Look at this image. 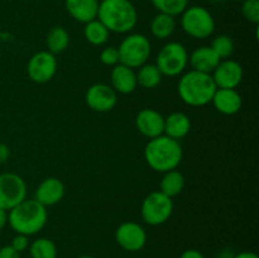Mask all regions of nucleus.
Masks as SVG:
<instances>
[{
    "mask_svg": "<svg viewBox=\"0 0 259 258\" xmlns=\"http://www.w3.org/2000/svg\"><path fill=\"white\" fill-rule=\"evenodd\" d=\"M66 192L65 184L57 177H47L38 185L35 190V197L43 206H53L63 199Z\"/></svg>",
    "mask_w": 259,
    "mask_h": 258,
    "instance_id": "15",
    "label": "nucleus"
},
{
    "mask_svg": "<svg viewBox=\"0 0 259 258\" xmlns=\"http://www.w3.org/2000/svg\"><path fill=\"white\" fill-rule=\"evenodd\" d=\"M180 258H205V255L197 249H187L180 255Z\"/></svg>",
    "mask_w": 259,
    "mask_h": 258,
    "instance_id": "34",
    "label": "nucleus"
},
{
    "mask_svg": "<svg viewBox=\"0 0 259 258\" xmlns=\"http://www.w3.org/2000/svg\"><path fill=\"white\" fill-rule=\"evenodd\" d=\"M110 86L115 90V93L123 94V95L132 94L138 86L136 70L125 65H121V63H118L113 67L110 73Z\"/></svg>",
    "mask_w": 259,
    "mask_h": 258,
    "instance_id": "17",
    "label": "nucleus"
},
{
    "mask_svg": "<svg viewBox=\"0 0 259 258\" xmlns=\"http://www.w3.org/2000/svg\"><path fill=\"white\" fill-rule=\"evenodd\" d=\"M47 207L35 199H25L8 211V224L17 234L34 235L47 224Z\"/></svg>",
    "mask_w": 259,
    "mask_h": 258,
    "instance_id": "4",
    "label": "nucleus"
},
{
    "mask_svg": "<svg viewBox=\"0 0 259 258\" xmlns=\"http://www.w3.org/2000/svg\"><path fill=\"white\" fill-rule=\"evenodd\" d=\"M233 258H259L254 252H249V250H244V252H239L237 254L233 255Z\"/></svg>",
    "mask_w": 259,
    "mask_h": 258,
    "instance_id": "36",
    "label": "nucleus"
},
{
    "mask_svg": "<svg viewBox=\"0 0 259 258\" xmlns=\"http://www.w3.org/2000/svg\"><path fill=\"white\" fill-rule=\"evenodd\" d=\"M7 224H8V211L0 207V230L4 229Z\"/></svg>",
    "mask_w": 259,
    "mask_h": 258,
    "instance_id": "35",
    "label": "nucleus"
},
{
    "mask_svg": "<svg viewBox=\"0 0 259 258\" xmlns=\"http://www.w3.org/2000/svg\"><path fill=\"white\" fill-rule=\"evenodd\" d=\"M220 58L217 53L211 50L210 46H201L191 52L189 56V63L191 66V70L199 71V72L210 73L215 70L220 62Z\"/></svg>",
    "mask_w": 259,
    "mask_h": 258,
    "instance_id": "18",
    "label": "nucleus"
},
{
    "mask_svg": "<svg viewBox=\"0 0 259 258\" xmlns=\"http://www.w3.org/2000/svg\"><path fill=\"white\" fill-rule=\"evenodd\" d=\"M136 128L146 138H156L163 134L164 116L154 109H142L136 116Z\"/></svg>",
    "mask_w": 259,
    "mask_h": 258,
    "instance_id": "14",
    "label": "nucleus"
},
{
    "mask_svg": "<svg viewBox=\"0 0 259 258\" xmlns=\"http://www.w3.org/2000/svg\"><path fill=\"white\" fill-rule=\"evenodd\" d=\"M234 2H240V3H242V2H243V0H234Z\"/></svg>",
    "mask_w": 259,
    "mask_h": 258,
    "instance_id": "38",
    "label": "nucleus"
},
{
    "mask_svg": "<svg viewBox=\"0 0 259 258\" xmlns=\"http://www.w3.org/2000/svg\"><path fill=\"white\" fill-rule=\"evenodd\" d=\"M10 157V149L7 144L0 143V164L5 163Z\"/></svg>",
    "mask_w": 259,
    "mask_h": 258,
    "instance_id": "33",
    "label": "nucleus"
},
{
    "mask_svg": "<svg viewBox=\"0 0 259 258\" xmlns=\"http://www.w3.org/2000/svg\"><path fill=\"white\" fill-rule=\"evenodd\" d=\"M211 50L218 55L220 60H227L234 53V40L228 34H219L212 39L210 45Z\"/></svg>",
    "mask_w": 259,
    "mask_h": 258,
    "instance_id": "28",
    "label": "nucleus"
},
{
    "mask_svg": "<svg viewBox=\"0 0 259 258\" xmlns=\"http://www.w3.org/2000/svg\"><path fill=\"white\" fill-rule=\"evenodd\" d=\"M83 35L85 39L90 43L91 46H103L108 42L110 32L108 28L96 18V19L91 20V22L86 23L85 28H83Z\"/></svg>",
    "mask_w": 259,
    "mask_h": 258,
    "instance_id": "25",
    "label": "nucleus"
},
{
    "mask_svg": "<svg viewBox=\"0 0 259 258\" xmlns=\"http://www.w3.org/2000/svg\"><path fill=\"white\" fill-rule=\"evenodd\" d=\"M174 212V201L171 197L162 194L161 191H153L144 197L141 206L142 219L146 224L157 227L167 223Z\"/></svg>",
    "mask_w": 259,
    "mask_h": 258,
    "instance_id": "8",
    "label": "nucleus"
},
{
    "mask_svg": "<svg viewBox=\"0 0 259 258\" xmlns=\"http://www.w3.org/2000/svg\"><path fill=\"white\" fill-rule=\"evenodd\" d=\"M28 249L32 258H57V245L48 238H38Z\"/></svg>",
    "mask_w": 259,
    "mask_h": 258,
    "instance_id": "26",
    "label": "nucleus"
},
{
    "mask_svg": "<svg viewBox=\"0 0 259 258\" xmlns=\"http://www.w3.org/2000/svg\"><path fill=\"white\" fill-rule=\"evenodd\" d=\"M89 108L98 113H106L115 108L118 103V94L108 83H94L88 89L85 95Z\"/></svg>",
    "mask_w": 259,
    "mask_h": 258,
    "instance_id": "12",
    "label": "nucleus"
},
{
    "mask_svg": "<svg viewBox=\"0 0 259 258\" xmlns=\"http://www.w3.org/2000/svg\"><path fill=\"white\" fill-rule=\"evenodd\" d=\"M46 45H47L48 52L53 55L65 52L70 45V34L63 27H53L46 37Z\"/></svg>",
    "mask_w": 259,
    "mask_h": 258,
    "instance_id": "24",
    "label": "nucleus"
},
{
    "mask_svg": "<svg viewBox=\"0 0 259 258\" xmlns=\"http://www.w3.org/2000/svg\"><path fill=\"white\" fill-rule=\"evenodd\" d=\"M118 52L119 63L136 70L147 63L151 56L152 46L147 35L142 33H131L120 42Z\"/></svg>",
    "mask_w": 259,
    "mask_h": 258,
    "instance_id": "5",
    "label": "nucleus"
},
{
    "mask_svg": "<svg viewBox=\"0 0 259 258\" xmlns=\"http://www.w3.org/2000/svg\"><path fill=\"white\" fill-rule=\"evenodd\" d=\"M152 5L158 10V13L177 17L184 13L189 7L190 0H151Z\"/></svg>",
    "mask_w": 259,
    "mask_h": 258,
    "instance_id": "27",
    "label": "nucleus"
},
{
    "mask_svg": "<svg viewBox=\"0 0 259 258\" xmlns=\"http://www.w3.org/2000/svg\"><path fill=\"white\" fill-rule=\"evenodd\" d=\"M175 29H176V19L172 15L158 13L154 15L151 22V33L157 39H167L174 34Z\"/></svg>",
    "mask_w": 259,
    "mask_h": 258,
    "instance_id": "22",
    "label": "nucleus"
},
{
    "mask_svg": "<svg viewBox=\"0 0 259 258\" xmlns=\"http://www.w3.org/2000/svg\"><path fill=\"white\" fill-rule=\"evenodd\" d=\"M190 131H191V120L185 113L175 111L164 118V136L180 141L185 138L190 133Z\"/></svg>",
    "mask_w": 259,
    "mask_h": 258,
    "instance_id": "20",
    "label": "nucleus"
},
{
    "mask_svg": "<svg viewBox=\"0 0 259 258\" xmlns=\"http://www.w3.org/2000/svg\"><path fill=\"white\" fill-rule=\"evenodd\" d=\"M78 258H94L93 255H89V254H83V255H80Z\"/></svg>",
    "mask_w": 259,
    "mask_h": 258,
    "instance_id": "37",
    "label": "nucleus"
},
{
    "mask_svg": "<svg viewBox=\"0 0 259 258\" xmlns=\"http://www.w3.org/2000/svg\"><path fill=\"white\" fill-rule=\"evenodd\" d=\"M185 176L177 169L164 172L159 182V191L168 197H175L181 194L185 189Z\"/></svg>",
    "mask_w": 259,
    "mask_h": 258,
    "instance_id": "21",
    "label": "nucleus"
},
{
    "mask_svg": "<svg viewBox=\"0 0 259 258\" xmlns=\"http://www.w3.org/2000/svg\"><path fill=\"white\" fill-rule=\"evenodd\" d=\"M244 71L242 65L234 60H222L212 71L211 77L218 89H237L242 83Z\"/></svg>",
    "mask_w": 259,
    "mask_h": 258,
    "instance_id": "13",
    "label": "nucleus"
},
{
    "mask_svg": "<svg viewBox=\"0 0 259 258\" xmlns=\"http://www.w3.org/2000/svg\"><path fill=\"white\" fill-rule=\"evenodd\" d=\"M115 240L121 249L126 252H138L147 243V233L136 222L121 223L115 230Z\"/></svg>",
    "mask_w": 259,
    "mask_h": 258,
    "instance_id": "11",
    "label": "nucleus"
},
{
    "mask_svg": "<svg viewBox=\"0 0 259 258\" xmlns=\"http://www.w3.org/2000/svg\"><path fill=\"white\" fill-rule=\"evenodd\" d=\"M189 65V52L180 42H168L159 50L156 57V66L163 76L176 77L185 72Z\"/></svg>",
    "mask_w": 259,
    "mask_h": 258,
    "instance_id": "7",
    "label": "nucleus"
},
{
    "mask_svg": "<svg viewBox=\"0 0 259 258\" xmlns=\"http://www.w3.org/2000/svg\"><path fill=\"white\" fill-rule=\"evenodd\" d=\"M217 85L210 73L190 70L180 77L177 93L186 105L200 108L211 103Z\"/></svg>",
    "mask_w": 259,
    "mask_h": 258,
    "instance_id": "3",
    "label": "nucleus"
},
{
    "mask_svg": "<svg viewBox=\"0 0 259 258\" xmlns=\"http://www.w3.org/2000/svg\"><path fill=\"white\" fill-rule=\"evenodd\" d=\"M211 104L223 115H234L242 109L243 99L235 89H217Z\"/></svg>",
    "mask_w": 259,
    "mask_h": 258,
    "instance_id": "16",
    "label": "nucleus"
},
{
    "mask_svg": "<svg viewBox=\"0 0 259 258\" xmlns=\"http://www.w3.org/2000/svg\"><path fill=\"white\" fill-rule=\"evenodd\" d=\"M57 72V58L48 51H39L29 58L27 73L35 83H46Z\"/></svg>",
    "mask_w": 259,
    "mask_h": 258,
    "instance_id": "10",
    "label": "nucleus"
},
{
    "mask_svg": "<svg viewBox=\"0 0 259 258\" xmlns=\"http://www.w3.org/2000/svg\"><path fill=\"white\" fill-rule=\"evenodd\" d=\"M181 28L189 37L206 39L215 32V19L204 7H187L181 14Z\"/></svg>",
    "mask_w": 259,
    "mask_h": 258,
    "instance_id": "6",
    "label": "nucleus"
},
{
    "mask_svg": "<svg viewBox=\"0 0 259 258\" xmlns=\"http://www.w3.org/2000/svg\"><path fill=\"white\" fill-rule=\"evenodd\" d=\"M242 14L245 19L253 24L259 23V0H243Z\"/></svg>",
    "mask_w": 259,
    "mask_h": 258,
    "instance_id": "29",
    "label": "nucleus"
},
{
    "mask_svg": "<svg viewBox=\"0 0 259 258\" xmlns=\"http://www.w3.org/2000/svg\"><path fill=\"white\" fill-rule=\"evenodd\" d=\"M99 0H66L67 13L78 23L91 22L98 18Z\"/></svg>",
    "mask_w": 259,
    "mask_h": 258,
    "instance_id": "19",
    "label": "nucleus"
},
{
    "mask_svg": "<svg viewBox=\"0 0 259 258\" xmlns=\"http://www.w3.org/2000/svg\"><path fill=\"white\" fill-rule=\"evenodd\" d=\"M136 75L138 86L147 89V90L157 88L163 78V75L156 66V63H144L143 66L138 68Z\"/></svg>",
    "mask_w": 259,
    "mask_h": 258,
    "instance_id": "23",
    "label": "nucleus"
},
{
    "mask_svg": "<svg viewBox=\"0 0 259 258\" xmlns=\"http://www.w3.org/2000/svg\"><path fill=\"white\" fill-rule=\"evenodd\" d=\"M12 245L17 252L22 253L24 250H27L29 248V239H28L27 235L23 234H17L14 238L12 239Z\"/></svg>",
    "mask_w": 259,
    "mask_h": 258,
    "instance_id": "31",
    "label": "nucleus"
},
{
    "mask_svg": "<svg viewBox=\"0 0 259 258\" xmlns=\"http://www.w3.org/2000/svg\"><path fill=\"white\" fill-rule=\"evenodd\" d=\"M184 158V151L179 141L162 136L149 139L144 147V159L153 171L164 172L176 169Z\"/></svg>",
    "mask_w": 259,
    "mask_h": 258,
    "instance_id": "1",
    "label": "nucleus"
},
{
    "mask_svg": "<svg viewBox=\"0 0 259 258\" xmlns=\"http://www.w3.org/2000/svg\"><path fill=\"white\" fill-rule=\"evenodd\" d=\"M98 19L109 32L125 34L136 28L138 12L131 0H101L99 3Z\"/></svg>",
    "mask_w": 259,
    "mask_h": 258,
    "instance_id": "2",
    "label": "nucleus"
},
{
    "mask_svg": "<svg viewBox=\"0 0 259 258\" xmlns=\"http://www.w3.org/2000/svg\"><path fill=\"white\" fill-rule=\"evenodd\" d=\"M100 61L103 65L111 66V67L118 65L119 63L118 48L113 47V46L104 48V50L100 52Z\"/></svg>",
    "mask_w": 259,
    "mask_h": 258,
    "instance_id": "30",
    "label": "nucleus"
},
{
    "mask_svg": "<svg viewBox=\"0 0 259 258\" xmlns=\"http://www.w3.org/2000/svg\"><path fill=\"white\" fill-rule=\"evenodd\" d=\"M27 199V184L17 174L0 175V207L7 211Z\"/></svg>",
    "mask_w": 259,
    "mask_h": 258,
    "instance_id": "9",
    "label": "nucleus"
},
{
    "mask_svg": "<svg viewBox=\"0 0 259 258\" xmlns=\"http://www.w3.org/2000/svg\"><path fill=\"white\" fill-rule=\"evenodd\" d=\"M0 258H20V253L17 252L12 245H4L0 248Z\"/></svg>",
    "mask_w": 259,
    "mask_h": 258,
    "instance_id": "32",
    "label": "nucleus"
}]
</instances>
